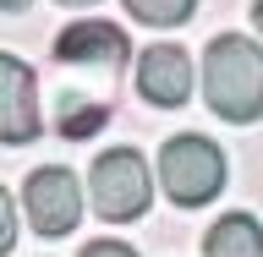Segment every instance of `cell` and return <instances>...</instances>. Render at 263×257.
<instances>
[{
	"label": "cell",
	"instance_id": "obj_1",
	"mask_svg": "<svg viewBox=\"0 0 263 257\" xmlns=\"http://www.w3.org/2000/svg\"><path fill=\"white\" fill-rule=\"evenodd\" d=\"M203 98L219 121L252 126L263 115V44L247 33H214L203 49Z\"/></svg>",
	"mask_w": 263,
	"mask_h": 257
},
{
	"label": "cell",
	"instance_id": "obj_2",
	"mask_svg": "<svg viewBox=\"0 0 263 257\" xmlns=\"http://www.w3.org/2000/svg\"><path fill=\"white\" fill-rule=\"evenodd\" d=\"M225 148L209 143L203 131H181V137H170V143L159 148V186L164 197L176 203V208H203V203H214V197L225 192Z\"/></svg>",
	"mask_w": 263,
	"mask_h": 257
},
{
	"label": "cell",
	"instance_id": "obj_3",
	"mask_svg": "<svg viewBox=\"0 0 263 257\" xmlns=\"http://www.w3.org/2000/svg\"><path fill=\"white\" fill-rule=\"evenodd\" d=\"M154 203V170L137 148H104L88 170V208L110 225L143 219Z\"/></svg>",
	"mask_w": 263,
	"mask_h": 257
},
{
	"label": "cell",
	"instance_id": "obj_4",
	"mask_svg": "<svg viewBox=\"0 0 263 257\" xmlns=\"http://www.w3.org/2000/svg\"><path fill=\"white\" fill-rule=\"evenodd\" d=\"M126 61H132L126 33L115 28V22H99V16H82V22L61 28V38H55V66H61L66 77H104V82H115Z\"/></svg>",
	"mask_w": 263,
	"mask_h": 257
},
{
	"label": "cell",
	"instance_id": "obj_5",
	"mask_svg": "<svg viewBox=\"0 0 263 257\" xmlns=\"http://www.w3.org/2000/svg\"><path fill=\"white\" fill-rule=\"evenodd\" d=\"M22 213H28V225L55 241V235H71L82 219V181L66 170V164H44V170H33L22 181Z\"/></svg>",
	"mask_w": 263,
	"mask_h": 257
},
{
	"label": "cell",
	"instance_id": "obj_6",
	"mask_svg": "<svg viewBox=\"0 0 263 257\" xmlns=\"http://www.w3.org/2000/svg\"><path fill=\"white\" fill-rule=\"evenodd\" d=\"M44 131V110H39V77L28 61H16L0 49V143L22 148Z\"/></svg>",
	"mask_w": 263,
	"mask_h": 257
},
{
	"label": "cell",
	"instance_id": "obj_7",
	"mask_svg": "<svg viewBox=\"0 0 263 257\" xmlns=\"http://www.w3.org/2000/svg\"><path fill=\"white\" fill-rule=\"evenodd\" d=\"M197 88V71H192V55L181 44H148L137 55V93L143 104L154 110H181Z\"/></svg>",
	"mask_w": 263,
	"mask_h": 257
},
{
	"label": "cell",
	"instance_id": "obj_8",
	"mask_svg": "<svg viewBox=\"0 0 263 257\" xmlns=\"http://www.w3.org/2000/svg\"><path fill=\"white\" fill-rule=\"evenodd\" d=\"M203 257H263V225L252 213H219L203 230Z\"/></svg>",
	"mask_w": 263,
	"mask_h": 257
},
{
	"label": "cell",
	"instance_id": "obj_9",
	"mask_svg": "<svg viewBox=\"0 0 263 257\" xmlns=\"http://www.w3.org/2000/svg\"><path fill=\"white\" fill-rule=\"evenodd\" d=\"M126 6L132 22H143V28H181V22H192L197 0H121Z\"/></svg>",
	"mask_w": 263,
	"mask_h": 257
},
{
	"label": "cell",
	"instance_id": "obj_10",
	"mask_svg": "<svg viewBox=\"0 0 263 257\" xmlns=\"http://www.w3.org/2000/svg\"><path fill=\"white\" fill-rule=\"evenodd\" d=\"M16 246V203H11V192H0V257Z\"/></svg>",
	"mask_w": 263,
	"mask_h": 257
},
{
	"label": "cell",
	"instance_id": "obj_11",
	"mask_svg": "<svg viewBox=\"0 0 263 257\" xmlns=\"http://www.w3.org/2000/svg\"><path fill=\"white\" fill-rule=\"evenodd\" d=\"M77 257H137V246H126V241H110V235H104V241H88Z\"/></svg>",
	"mask_w": 263,
	"mask_h": 257
},
{
	"label": "cell",
	"instance_id": "obj_12",
	"mask_svg": "<svg viewBox=\"0 0 263 257\" xmlns=\"http://www.w3.org/2000/svg\"><path fill=\"white\" fill-rule=\"evenodd\" d=\"M33 0H0V11H28Z\"/></svg>",
	"mask_w": 263,
	"mask_h": 257
},
{
	"label": "cell",
	"instance_id": "obj_13",
	"mask_svg": "<svg viewBox=\"0 0 263 257\" xmlns=\"http://www.w3.org/2000/svg\"><path fill=\"white\" fill-rule=\"evenodd\" d=\"M61 6H71V11H88V6H99V0H61Z\"/></svg>",
	"mask_w": 263,
	"mask_h": 257
},
{
	"label": "cell",
	"instance_id": "obj_14",
	"mask_svg": "<svg viewBox=\"0 0 263 257\" xmlns=\"http://www.w3.org/2000/svg\"><path fill=\"white\" fill-rule=\"evenodd\" d=\"M252 22H258V33H263V0H252Z\"/></svg>",
	"mask_w": 263,
	"mask_h": 257
}]
</instances>
